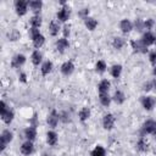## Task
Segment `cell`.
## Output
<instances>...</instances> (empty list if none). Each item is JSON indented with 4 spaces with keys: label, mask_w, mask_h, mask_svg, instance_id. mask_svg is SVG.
<instances>
[{
    "label": "cell",
    "mask_w": 156,
    "mask_h": 156,
    "mask_svg": "<svg viewBox=\"0 0 156 156\" xmlns=\"http://www.w3.org/2000/svg\"><path fill=\"white\" fill-rule=\"evenodd\" d=\"M145 134L156 135V121L147 119L146 122H144L143 128H141V136H144Z\"/></svg>",
    "instance_id": "1"
},
{
    "label": "cell",
    "mask_w": 156,
    "mask_h": 156,
    "mask_svg": "<svg viewBox=\"0 0 156 156\" xmlns=\"http://www.w3.org/2000/svg\"><path fill=\"white\" fill-rule=\"evenodd\" d=\"M27 9H28V1H24V0L15 1V10H16V13L18 16L26 15L27 13Z\"/></svg>",
    "instance_id": "2"
},
{
    "label": "cell",
    "mask_w": 156,
    "mask_h": 156,
    "mask_svg": "<svg viewBox=\"0 0 156 156\" xmlns=\"http://www.w3.org/2000/svg\"><path fill=\"white\" fill-rule=\"evenodd\" d=\"M12 132H10L9 129H5L1 135H0V146H1V150H4L6 147V145L12 140Z\"/></svg>",
    "instance_id": "3"
},
{
    "label": "cell",
    "mask_w": 156,
    "mask_h": 156,
    "mask_svg": "<svg viewBox=\"0 0 156 156\" xmlns=\"http://www.w3.org/2000/svg\"><path fill=\"white\" fill-rule=\"evenodd\" d=\"M130 45H132V48L135 52H140V54H146L147 52V46L141 40H132Z\"/></svg>",
    "instance_id": "4"
},
{
    "label": "cell",
    "mask_w": 156,
    "mask_h": 156,
    "mask_svg": "<svg viewBox=\"0 0 156 156\" xmlns=\"http://www.w3.org/2000/svg\"><path fill=\"white\" fill-rule=\"evenodd\" d=\"M155 104H156V100H155V98H152V96H143V98H141V105H143V107H144L145 110H147V111H151V110L154 108Z\"/></svg>",
    "instance_id": "5"
},
{
    "label": "cell",
    "mask_w": 156,
    "mask_h": 156,
    "mask_svg": "<svg viewBox=\"0 0 156 156\" xmlns=\"http://www.w3.org/2000/svg\"><path fill=\"white\" fill-rule=\"evenodd\" d=\"M69 15H71V10L67 5H63L62 9L57 12V20L61 21V22H66L68 18H69Z\"/></svg>",
    "instance_id": "6"
},
{
    "label": "cell",
    "mask_w": 156,
    "mask_h": 156,
    "mask_svg": "<svg viewBox=\"0 0 156 156\" xmlns=\"http://www.w3.org/2000/svg\"><path fill=\"white\" fill-rule=\"evenodd\" d=\"M115 121H116V119H115L113 115H111V113L105 115L104 118H102V126H104V128L107 129V130L112 129L113 126H115Z\"/></svg>",
    "instance_id": "7"
},
{
    "label": "cell",
    "mask_w": 156,
    "mask_h": 156,
    "mask_svg": "<svg viewBox=\"0 0 156 156\" xmlns=\"http://www.w3.org/2000/svg\"><path fill=\"white\" fill-rule=\"evenodd\" d=\"M24 62H26V56L24 55H22V54L15 55L12 61H11V67L12 68H20Z\"/></svg>",
    "instance_id": "8"
},
{
    "label": "cell",
    "mask_w": 156,
    "mask_h": 156,
    "mask_svg": "<svg viewBox=\"0 0 156 156\" xmlns=\"http://www.w3.org/2000/svg\"><path fill=\"white\" fill-rule=\"evenodd\" d=\"M58 121H60V115H58L55 110H54V111H51V113L48 116V124H49V127L55 128V127L57 126Z\"/></svg>",
    "instance_id": "9"
},
{
    "label": "cell",
    "mask_w": 156,
    "mask_h": 156,
    "mask_svg": "<svg viewBox=\"0 0 156 156\" xmlns=\"http://www.w3.org/2000/svg\"><path fill=\"white\" fill-rule=\"evenodd\" d=\"M33 150H34L33 143H32V141H29V140L24 141V143L21 145V152H22L23 155H26V156L30 155V154L33 152Z\"/></svg>",
    "instance_id": "10"
},
{
    "label": "cell",
    "mask_w": 156,
    "mask_h": 156,
    "mask_svg": "<svg viewBox=\"0 0 156 156\" xmlns=\"http://www.w3.org/2000/svg\"><path fill=\"white\" fill-rule=\"evenodd\" d=\"M73 71H74V65H73L71 61H66L65 63H62V66H61V72H62V74L69 76V74H72Z\"/></svg>",
    "instance_id": "11"
},
{
    "label": "cell",
    "mask_w": 156,
    "mask_h": 156,
    "mask_svg": "<svg viewBox=\"0 0 156 156\" xmlns=\"http://www.w3.org/2000/svg\"><path fill=\"white\" fill-rule=\"evenodd\" d=\"M119 29H121L123 33H129V32L133 29V23H132L129 20L124 18V20H122V21L119 22Z\"/></svg>",
    "instance_id": "12"
},
{
    "label": "cell",
    "mask_w": 156,
    "mask_h": 156,
    "mask_svg": "<svg viewBox=\"0 0 156 156\" xmlns=\"http://www.w3.org/2000/svg\"><path fill=\"white\" fill-rule=\"evenodd\" d=\"M28 6L30 7V10L33 12H35L37 15H39V11L43 7V2L40 0H32V1H28Z\"/></svg>",
    "instance_id": "13"
},
{
    "label": "cell",
    "mask_w": 156,
    "mask_h": 156,
    "mask_svg": "<svg viewBox=\"0 0 156 156\" xmlns=\"http://www.w3.org/2000/svg\"><path fill=\"white\" fill-rule=\"evenodd\" d=\"M155 39H156V37H155V35H154L151 32H146V33H144L141 41H143V43H144L146 46H149V45L155 44Z\"/></svg>",
    "instance_id": "14"
},
{
    "label": "cell",
    "mask_w": 156,
    "mask_h": 156,
    "mask_svg": "<svg viewBox=\"0 0 156 156\" xmlns=\"http://www.w3.org/2000/svg\"><path fill=\"white\" fill-rule=\"evenodd\" d=\"M24 136L27 138V140L29 141H33L37 136V129L34 127H28L24 129Z\"/></svg>",
    "instance_id": "15"
},
{
    "label": "cell",
    "mask_w": 156,
    "mask_h": 156,
    "mask_svg": "<svg viewBox=\"0 0 156 156\" xmlns=\"http://www.w3.org/2000/svg\"><path fill=\"white\" fill-rule=\"evenodd\" d=\"M67 48H68V41H67L66 38H60V39H57V41H56V49H57L60 52H63Z\"/></svg>",
    "instance_id": "16"
},
{
    "label": "cell",
    "mask_w": 156,
    "mask_h": 156,
    "mask_svg": "<svg viewBox=\"0 0 156 156\" xmlns=\"http://www.w3.org/2000/svg\"><path fill=\"white\" fill-rule=\"evenodd\" d=\"M110 82L107 80V79H104V80H101L100 83H99V85H98V89H99V94H102V93H108V90H110Z\"/></svg>",
    "instance_id": "17"
},
{
    "label": "cell",
    "mask_w": 156,
    "mask_h": 156,
    "mask_svg": "<svg viewBox=\"0 0 156 156\" xmlns=\"http://www.w3.org/2000/svg\"><path fill=\"white\" fill-rule=\"evenodd\" d=\"M46 141H48V144L51 145V146L56 145V144H57V134H56L54 130L48 132V134H46Z\"/></svg>",
    "instance_id": "18"
},
{
    "label": "cell",
    "mask_w": 156,
    "mask_h": 156,
    "mask_svg": "<svg viewBox=\"0 0 156 156\" xmlns=\"http://www.w3.org/2000/svg\"><path fill=\"white\" fill-rule=\"evenodd\" d=\"M49 30H50V34H51L52 37H56V35L58 34V32L61 30V27H60L58 22L52 21V22L50 23V26H49Z\"/></svg>",
    "instance_id": "19"
},
{
    "label": "cell",
    "mask_w": 156,
    "mask_h": 156,
    "mask_svg": "<svg viewBox=\"0 0 156 156\" xmlns=\"http://www.w3.org/2000/svg\"><path fill=\"white\" fill-rule=\"evenodd\" d=\"M112 100H113L116 104L121 105V104H123V102H124L126 96H124V94H123L121 90H116V91H115V94H113V96H112Z\"/></svg>",
    "instance_id": "20"
},
{
    "label": "cell",
    "mask_w": 156,
    "mask_h": 156,
    "mask_svg": "<svg viewBox=\"0 0 156 156\" xmlns=\"http://www.w3.org/2000/svg\"><path fill=\"white\" fill-rule=\"evenodd\" d=\"M84 23H85V26H87V28L89 30H94L96 28V26H98V21L95 18H93V17H87L84 20Z\"/></svg>",
    "instance_id": "21"
},
{
    "label": "cell",
    "mask_w": 156,
    "mask_h": 156,
    "mask_svg": "<svg viewBox=\"0 0 156 156\" xmlns=\"http://www.w3.org/2000/svg\"><path fill=\"white\" fill-rule=\"evenodd\" d=\"M13 116H15V115H13V111L9 108L5 113H2V115H1V118H2V121H4L5 123H7V124H9V123H11V122H12Z\"/></svg>",
    "instance_id": "22"
},
{
    "label": "cell",
    "mask_w": 156,
    "mask_h": 156,
    "mask_svg": "<svg viewBox=\"0 0 156 156\" xmlns=\"http://www.w3.org/2000/svg\"><path fill=\"white\" fill-rule=\"evenodd\" d=\"M51 69H52V63H51L50 61L44 62V63L41 65V68H40V71H41V74H43V76L49 74V73L51 72Z\"/></svg>",
    "instance_id": "23"
},
{
    "label": "cell",
    "mask_w": 156,
    "mask_h": 156,
    "mask_svg": "<svg viewBox=\"0 0 156 156\" xmlns=\"http://www.w3.org/2000/svg\"><path fill=\"white\" fill-rule=\"evenodd\" d=\"M99 99H100V102L102 106H108L110 102H111V98L108 95V93H102V94H99Z\"/></svg>",
    "instance_id": "24"
},
{
    "label": "cell",
    "mask_w": 156,
    "mask_h": 156,
    "mask_svg": "<svg viewBox=\"0 0 156 156\" xmlns=\"http://www.w3.org/2000/svg\"><path fill=\"white\" fill-rule=\"evenodd\" d=\"M29 22H30V26H32V27L39 28V27L41 26V17H40L39 15H34V16L29 20Z\"/></svg>",
    "instance_id": "25"
},
{
    "label": "cell",
    "mask_w": 156,
    "mask_h": 156,
    "mask_svg": "<svg viewBox=\"0 0 156 156\" xmlns=\"http://www.w3.org/2000/svg\"><path fill=\"white\" fill-rule=\"evenodd\" d=\"M126 44V41H124V39L123 38H121V37H116V38H113V41H112V46L115 48V49H121V48H123V45Z\"/></svg>",
    "instance_id": "26"
},
{
    "label": "cell",
    "mask_w": 156,
    "mask_h": 156,
    "mask_svg": "<svg viewBox=\"0 0 156 156\" xmlns=\"http://www.w3.org/2000/svg\"><path fill=\"white\" fill-rule=\"evenodd\" d=\"M41 58H43V56H41V54L38 50L33 51V54H32V62H33V65L38 66L41 62Z\"/></svg>",
    "instance_id": "27"
},
{
    "label": "cell",
    "mask_w": 156,
    "mask_h": 156,
    "mask_svg": "<svg viewBox=\"0 0 156 156\" xmlns=\"http://www.w3.org/2000/svg\"><path fill=\"white\" fill-rule=\"evenodd\" d=\"M122 73V66L121 65H113L111 68V76L113 78H118Z\"/></svg>",
    "instance_id": "28"
},
{
    "label": "cell",
    "mask_w": 156,
    "mask_h": 156,
    "mask_svg": "<svg viewBox=\"0 0 156 156\" xmlns=\"http://www.w3.org/2000/svg\"><path fill=\"white\" fill-rule=\"evenodd\" d=\"M136 147H138L139 151H146L147 150V143L144 139V136H140V139L136 143Z\"/></svg>",
    "instance_id": "29"
},
{
    "label": "cell",
    "mask_w": 156,
    "mask_h": 156,
    "mask_svg": "<svg viewBox=\"0 0 156 156\" xmlns=\"http://www.w3.org/2000/svg\"><path fill=\"white\" fill-rule=\"evenodd\" d=\"M89 116H90V110L88 107H83L79 111V118H80V121H83V122L87 121L89 118Z\"/></svg>",
    "instance_id": "30"
},
{
    "label": "cell",
    "mask_w": 156,
    "mask_h": 156,
    "mask_svg": "<svg viewBox=\"0 0 156 156\" xmlns=\"http://www.w3.org/2000/svg\"><path fill=\"white\" fill-rule=\"evenodd\" d=\"M45 43V38H44V35H38L34 40H33V45H34V48H37V49H39L40 46H43V44Z\"/></svg>",
    "instance_id": "31"
},
{
    "label": "cell",
    "mask_w": 156,
    "mask_h": 156,
    "mask_svg": "<svg viewBox=\"0 0 156 156\" xmlns=\"http://www.w3.org/2000/svg\"><path fill=\"white\" fill-rule=\"evenodd\" d=\"M106 152H105V149L100 145H98L93 151H91V156H105Z\"/></svg>",
    "instance_id": "32"
},
{
    "label": "cell",
    "mask_w": 156,
    "mask_h": 156,
    "mask_svg": "<svg viewBox=\"0 0 156 156\" xmlns=\"http://www.w3.org/2000/svg\"><path fill=\"white\" fill-rule=\"evenodd\" d=\"M95 69H96L98 73H104L106 71V63L104 61H101V60L98 61L96 65H95Z\"/></svg>",
    "instance_id": "33"
},
{
    "label": "cell",
    "mask_w": 156,
    "mask_h": 156,
    "mask_svg": "<svg viewBox=\"0 0 156 156\" xmlns=\"http://www.w3.org/2000/svg\"><path fill=\"white\" fill-rule=\"evenodd\" d=\"M38 35H40V32H39V29L38 28H34V27H32L30 29H29V37H30V39L32 40H34Z\"/></svg>",
    "instance_id": "34"
},
{
    "label": "cell",
    "mask_w": 156,
    "mask_h": 156,
    "mask_svg": "<svg viewBox=\"0 0 156 156\" xmlns=\"http://www.w3.org/2000/svg\"><path fill=\"white\" fill-rule=\"evenodd\" d=\"M134 27H135V29L138 30V32H141L143 29H144V21H141L140 18H138L135 22H134V24H133Z\"/></svg>",
    "instance_id": "35"
},
{
    "label": "cell",
    "mask_w": 156,
    "mask_h": 156,
    "mask_svg": "<svg viewBox=\"0 0 156 156\" xmlns=\"http://www.w3.org/2000/svg\"><path fill=\"white\" fill-rule=\"evenodd\" d=\"M20 35H21V34H20V33H18L16 29L11 30V32L7 34V37H9V39H10V40H17V39L20 38Z\"/></svg>",
    "instance_id": "36"
},
{
    "label": "cell",
    "mask_w": 156,
    "mask_h": 156,
    "mask_svg": "<svg viewBox=\"0 0 156 156\" xmlns=\"http://www.w3.org/2000/svg\"><path fill=\"white\" fill-rule=\"evenodd\" d=\"M154 26V20L152 18H147L146 21H144V29H151Z\"/></svg>",
    "instance_id": "37"
},
{
    "label": "cell",
    "mask_w": 156,
    "mask_h": 156,
    "mask_svg": "<svg viewBox=\"0 0 156 156\" xmlns=\"http://www.w3.org/2000/svg\"><path fill=\"white\" fill-rule=\"evenodd\" d=\"M149 60L154 66H156V51H151L149 54Z\"/></svg>",
    "instance_id": "38"
},
{
    "label": "cell",
    "mask_w": 156,
    "mask_h": 156,
    "mask_svg": "<svg viewBox=\"0 0 156 156\" xmlns=\"http://www.w3.org/2000/svg\"><path fill=\"white\" fill-rule=\"evenodd\" d=\"M88 15H89V9H82V10L79 11V16H80L82 18H84V20H85L87 17H89Z\"/></svg>",
    "instance_id": "39"
},
{
    "label": "cell",
    "mask_w": 156,
    "mask_h": 156,
    "mask_svg": "<svg viewBox=\"0 0 156 156\" xmlns=\"http://www.w3.org/2000/svg\"><path fill=\"white\" fill-rule=\"evenodd\" d=\"M60 121H62V122H68L69 121V118H68V113L67 112H61L60 113Z\"/></svg>",
    "instance_id": "40"
},
{
    "label": "cell",
    "mask_w": 156,
    "mask_h": 156,
    "mask_svg": "<svg viewBox=\"0 0 156 156\" xmlns=\"http://www.w3.org/2000/svg\"><path fill=\"white\" fill-rule=\"evenodd\" d=\"M151 89H152V82H147V83H145L143 85V90L144 91H150Z\"/></svg>",
    "instance_id": "41"
},
{
    "label": "cell",
    "mask_w": 156,
    "mask_h": 156,
    "mask_svg": "<svg viewBox=\"0 0 156 156\" xmlns=\"http://www.w3.org/2000/svg\"><path fill=\"white\" fill-rule=\"evenodd\" d=\"M9 108H7V106H6V104L4 102V101H1L0 102V115H2V113H5L6 111H7Z\"/></svg>",
    "instance_id": "42"
},
{
    "label": "cell",
    "mask_w": 156,
    "mask_h": 156,
    "mask_svg": "<svg viewBox=\"0 0 156 156\" xmlns=\"http://www.w3.org/2000/svg\"><path fill=\"white\" fill-rule=\"evenodd\" d=\"M62 32H63V38H67L69 35V26H65Z\"/></svg>",
    "instance_id": "43"
},
{
    "label": "cell",
    "mask_w": 156,
    "mask_h": 156,
    "mask_svg": "<svg viewBox=\"0 0 156 156\" xmlns=\"http://www.w3.org/2000/svg\"><path fill=\"white\" fill-rule=\"evenodd\" d=\"M20 80H21L22 83H26V82H27V76H26V73H21V74H20Z\"/></svg>",
    "instance_id": "44"
},
{
    "label": "cell",
    "mask_w": 156,
    "mask_h": 156,
    "mask_svg": "<svg viewBox=\"0 0 156 156\" xmlns=\"http://www.w3.org/2000/svg\"><path fill=\"white\" fill-rule=\"evenodd\" d=\"M152 88H154V89L156 90V78H155V79L152 80Z\"/></svg>",
    "instance_id": "45"
},
{
    "label": "cell",
    "mask_w": 156,
    "mask_h": 156,
    "mask_svg": "<svg viewBox=\"0 0 156 156\" xmlns=\"http://www.w3.org/2000/svg\"><path fill=\"white\" fill-rule=\"evenodd\" d=\"M152 73H154V76H155V77H156V66H155V67H154V71H152Z\"/></svg>",
    "instance_id": "46"
},
{
    "label": "cell",
    "mask_w": 156,
    "mask_h": 156,
    "mask_svg": "<svg viewBox=\"0 0 156 156\" xmlns=\"http://www.w3.org/2000/svg\"><path fill=\"white\" fill-rule=\"evenodd\" d=\"M155 44H156V39H155Z\"/></svg>",
    "instance_id": "47"
}]
</instances>
